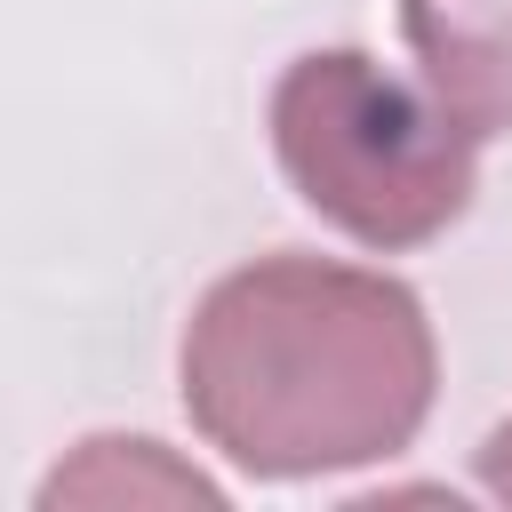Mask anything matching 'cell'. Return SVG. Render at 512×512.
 Here are the masks:
<instances>
[{"label": "cell", "instance_id": "5", "mask_svg": "<svg viewBox=\"0 0 512 512\" xmlns=\"http://www.w3.org/2000/svg\"><path fill=\"white\" fill-rule=\"evenodd\" d=\"M480 488L496 496V504H512V416L488 432V448H480Z\"/></svg>", "mask_w": 512, "mask_h": 512}, {"label": "cell", "instance_id": "1", "mask_svg": "<svg viewBox=\"0 0 512 512\" xmlns=\"http://www.w3.org/2000/svg\"><path fill=\"white\" fill-rule=\"evenodd\" d=\"M192 432L256 480H320L400 456L440 392L424 296L368 264L256 256L224 272L176 344Z\"/></svg>", "mask_w": 512, "mask_h": 512}, {"label": "cell", "instance_id": "2", "mask_svg": "<svg viewBox=\"0 0 512 512\" xmlns=\"http://www.w3.org/2000/svg\"><path fill=\"white\" fill-rule=\"evenodd\" d=\"M272 160L320 224L376 256L440 240L480 184V136L368 48H312L272 80Z\"/></svg>", "mask_w": 512, "mask_h": 512}, {"label": "cell", "instance_id": "4", "mask_svg": "<svg viewBox=\"0 0 512 512\" xmlns=\"http://www.w3.org/2000/svg\"><path fill=\"white\" fill-rule=\"evenodd\" d=\"M40 504L48 512L56 504H96V512L128 504V512H144V504H224V488L200 464H184L176 448L144 440V432H96L40 480Z\"/></svg>", "mask_w": 512, "mask_h": 512}, {"label": "cell", "instance_id": "3", "mask_svg": "<svg viewBox=\"0 0 512 512\" xmlns=\"http://www.w3.org/2000/svg\"><path fill=\"white\" fill-rule=\"evenodd\" d=\"M424 88L488 144L512 128V0H400Z\"/></svg>", "mask_w": 512, "mask_h": 512}]
</instances>
